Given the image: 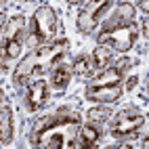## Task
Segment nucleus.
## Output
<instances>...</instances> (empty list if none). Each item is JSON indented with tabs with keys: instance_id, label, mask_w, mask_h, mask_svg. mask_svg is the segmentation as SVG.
<instances>
[{
	"instance_id": "obj_1",
	"label": "nucleus",
	"mask_w": 149,
	"mask_h": 149,
	"mask_svg": "<svg viewBox=\"0 0 149 149\" xmlns=\"http://www.w3.org/2000/svg\"><path fill=\"white\" fill-rule=\"evenodd\" d=\"M82 113L74 109H57L34 120L27 132V143L36 149L76 147V134L82 124Z\"/></svg>"
},
{
	"instance_id": "obj_2",
	"label": "nucleus",
	"mask_w": 149,
	"mask_h": 149,
	"mask_svg": "<svg viewBox=\"0 0 149 149\" xmlns=\"http://www.w3.org/2000/svg\"><path fill=\"white\" fill-rule=\"evenodd\" d=\"M69 48H72L69 38H55V40L48 42V44L29 48V53L13 67V72H11L13 86H25L29 80L48 74L57 63L65 61L69 57Z\"/></svg>"
},
{
	"instance_id": "obj_3",
	"label": "nucleus",
	"mask_w": 149,
	"mask_h": 149,
	"mask_svg": "<svg viewBox=\"0 0 149 149\" xmlns=\"http://www.w3.org/2000/svg\"><path fill=\"white\" fill-rule=\"evenodd\" d=\"M27 38V19L23 13L6 17L2 34H0V65L8 67L21 55Z\"/></svg>"
},
{
	"instance_id": "obj_4",
	"label": "nucleus",
	"mask_w": 149,
	"mask_h": 149,
	"mask_svg": "<svg viewBox=\"0 0 149 149\" xmlns=\"http://www.w3.org/2000/svg\"><path fill=\"white\" fill-rule=\"evenodd\" d=\"M57 32H59L57 11H55L51 4H40L32 15H29L25 44L29 48L48 44V42H53L55 38H57Z\"/></svg>"
},
{
	"instance_id": "obj_5",
	"label": "nucleus",
	"mask_w": 149,
	"mask_h": 149,
	"mask_svg": "<svg viewBox=\"0 0 149 149\" xmlns=\"http://www.w3.org/2000/svg\"><path fill=\"white\" fill-rule=\"evenodd\" d=\"M97 44L107 46L109 51L118 55H126L139 44L141 40V29L139 23H128V25H118V27H107V29H97Z\"/></svg>"
},
{
	"instance_id": "obj_6",
	"label": "nucleus",
	"mask_w": 149,
	"mask_h": 149,
	"mask_svg": "<svg viewBox=\"0 0 149 149\" xmlns=\"http://www.w3.org/2000/svg\"><path fill=\"white\" fill-rule=\"evenodd\" d=\"M109 126L107 132L113 141H124V139H132V136H141L143 128H145V113L139 107H126L118 113H111L109 118Z\"/></svg>"
},
{
	"instance_id": "obj_7",
	"label": "nucleus",
	"mask_w": 149,
	"mask_h": 149,
	"mask_svg": "<svg viewBox=\"0 0 149 149\" xmlns=\"http://www.w3.org/2000/svg\"><path fill=\"white\" fill-rule=\"evenodd\" d=\"M116 4V0H88V2L80 8V13L76 17V29L78 34L88 38L95 36L99 25L103 23L105 15L109 13V8Z\"/></svg>"
},
{
	"instance_id": "obj_8",
	"label": "nucleus",
	"mask_w": 149,
	"mask_h": 149,
	"mask_svg": "<svg viewBox=\"0 0 149 149\" xmlns=\"http://www.w3.org/2000/svg\"><path fill=\"white\" fill-rule=\"evenodd\" d=\"M51 101V84L42 78H34L23 86V97L21 105L27 113H38L40 109H44Z\"/></svg>"
},
{
	"instance_id": "obj_9",
	"label": "nucleus",
	"mask_w": 149,
	"mask_h": 149,
	"mask_svg": "<svg viewBox=\"0 0 149 149\" xmlns=\"http://www.w3.org/2000/svg\"><path fill=\"white\" fill-rule=\"evenodd\" d=\"M136 65L134 59L130 57H122L118 61H111L109 65H105L103 69L95 72V76L91 78V84H124L126 74Z\"/></svg>"
},
{
	"instance_id": "obj_10",
	"label": "nucleus",
	"mask_w": 149,
	"mask_h": 149,
	"mask_svg": "<svg viewBox=\"0 0 149 149\" xmlns=\"http://www.w3.org/2000/svg\"><path fill=\"white\" fill-rule=\"evenodd\" d=\"M124 88L122 84H86L84 88V101L88 103H101V105H111L122 99Z\"/></svg>"
},
{
	"instance_id": "obj_11",
	"label": "nucleus",
	"mask_w": 149,
	"mask_h": 149,
	"mask_svg": "<svg viewBox=\"0 0 149 149\" xmlns=\"http://www.w3.org/2000/svg\"><path fill=\"white\" fill-rule=\"evenodd\" d=\"M136 21V8L132 2L122 0V2L113 4L109 8V13L105 15L103 23L99 25V29H107V27H118V25H128Z\"/></svg>"
},
{
	"instance_id": "obj_12",
	"label": "nucleus",
	"mask_w": 149,
	"mask_h": 149,
	"mask_svg": "<svg viewBox=\"0 0 149 149\" xmlns=\"http://www.w3.org/2000/svg\"><path fill=\"white\" fill-rule=\"evenodd\" d=\"M103 136H105L103 124H95V122L82 120L80 128H78V134H76V147H82V149L97 147L103 141Z\"/></svg>"
},
{
	"instance_id": "obj_13",
	"label": "nucleus",
	"mask_w": 149,
	"mask_h": 149,
	"mask_svg": "<svg viewBox=\"0 0 149 149\" xmlns=\"http://www.w3.org/2000/svg\"><path fill=\"white\" fill-rule=\"evenodd\" d=\"M51 91H59V93H63L67 91L69 86H72V80H74V72H72V65L67 63V59L61 63H57L51 72Z\"/></svg>"
},
{
	"instance_id": "obj_14",
	"label": "nucleus",
	"mask_w": 149,
	"mask_h": 149,
	"mask_svg": "<svg viewBox=\"0 0 149 149\" xmlns=\"http://www.w3.org/2000/svg\"><path fill=\"white\" fill-rule=\"evenodd\" d=\"M15 139V113L13 107L2 103L0 107V145H11Z\"/></svg>"
},
{
	"instance_id": "obj_15",
	"label": "nucleus",
	"mask_w": 149,
	"mask_h": 149,
	"mask_svg": "<svg viewBox=\"0 0 149 149\" xmlns=\"http://www.w3.org/2000/svg\"><path fill=\"white\" fill-rule=\"evenodd\" d=\"M69 65H72L74 78H78V80H86V78L95 76V65H93V59L88 53H78Z\"/></svg>"
},
{
	"instance_id": "obj_16",
	"label": "nucleus",
	"mask_w": 149,
	"mask_h": 149,
	"mask_svg": "<svg viewBox=\"0 0 149 149\" xmlns=\"http://www.w3.org/2000/svg\"><path fill=\"white\" fill-rule=\"evenodd\" d=\"M91 59H93V65H95V72H99V69H103L105 65H109L113 61V51H109L107 46H103V44H95V48L91 53Z\"/></svg>"
},
{
	"instance_id": "obj_17",
	"label": "nucleus",
	"mask_w": 149,
	"mask_h": 149,
	"mask_svg": "<svg viewBox=\"0 0 149 149\" xmlns=\"http://www.w3.org/2000/svg\"><path fill=\"white\" fill-rule=\"evenodd\" d=\"M111 109H109L107 105H101V103H95L91 109H88V111L82 116L86 122H95V124H105L109 118H111Z\"/></svg>"
},
{
	"instance_id": "obj_18",
	"label": "nucleus",
	"mask_w": 149,
	"mask_h": 149,
	"mask_svg": "<svg viewBox=\"0 0 149 149\" xmlns=\"http://www.w3.org/2000/svg\"><path fill=\"white\" fill-rule=\"evenodd\" d=\"M136 86H139V76H136V74H132V76H128L126 86H122V88H126L128 93H132V91H136Z\"/></svg>"
},
{
	"instance_id": "obj_19",
	"label": "nucleus",
	"mask_w": 149,
	"mask_h": 149,
	"mask_svg": "<svg viewBox=\"0 0 149 149\" xmlns=\"http://www.w3.org/2000/svg\"><path fill=\"white\" fill-rule=\"evenodd\" d=\"M134 8H141V15H147L149 2H147V0H136V2H134Z\"/></svg>"
},
{
	"instance_id": "obj_20",
	"label": "nucleus",
	"mask_w": 149,
	"mask_h": 149,
	"mask_svg": "<svg viewBox=\"0 0 149 149\" xmlns=\"http://www.w3.org/2000/svg\"><path fill=\"white\" fill-rule=\"evenodd\" d=\"M4 21H6V15L0 11V34H2V27H4Z\"/></svg>"
},
{
	"instance_id": "obj_21",
	"label": "nucleus",
	"mask_w": 149,
	"mask_h": 149,
	"mask_svg": "<svg viewBox=\"0 0 149 149\" xmlns=\"http://www.w3.org/2000/svg\"><path fill=\"white\" fill-rule=\"evenodd\" d=\"M82 2H84V0H67V4H74V6L76 4H82Z\"/></svg>"
},
{
	"instance_id": "obj_22",
	"label": "nucleus",
	"mask_w": 149,
	"mask_h": 149,
	"mask_svg": "<svg viewBox=\"0 0 149 149\" xmlns=\"http://www.w3.org/2000/svg\"><path fill=\"white\" fill-rule=\"evenodd\" d=\"M19 2H23V4H29V2H36V0H19Z\"/></svg>"
}]
</instances>
